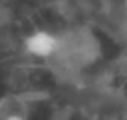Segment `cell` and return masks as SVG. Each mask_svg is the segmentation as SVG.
I'll return each mask as SVG.
<instances>
[{
	"mask_svg": "<svg viewBox=\"0 0 127 120\" xmlns=\"http://www.w3.org/2000/svg\"><path fill=\"white\" fill-rule=\"evenodd\" d=\"M58 47H60L58 38L49 30H34L24 40L26 53L36 58H49L58 51Z\"/></svg>",
	"mask_w": 127,
	"mask_h": 120,
	"instance_id": "1",
	"label": "cell"
}]
</instances>
